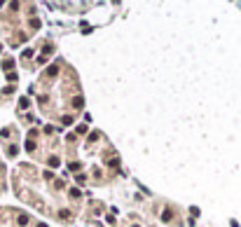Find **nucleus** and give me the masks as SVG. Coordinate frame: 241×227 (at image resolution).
Wrapping results in <instances>:
<instances>
[{"label":"nucleus","instance_id":"1","mask_svg":"<svg viewBox=\"0 0 241 227\" xmlns=\"http://www.w3.org/2000/svg\"><path fill=\"white\" fill-rule=\"evenodd\" d=\"M82 106H84V101H82V96H75V98H73V108H77V110H80Z\"/></svg>","mask_w":241,"mask_h":227},{"label":"nucleus","instance_id":"2","mask_svg":"<svg viewBox=\"0 0 241 227\" xmlns=\"http://www.w3.org/2000/svg\"><path fill=\"white\" fill-rule=\"evenodd\" d=\"M47 164H49L51 169H56V166H59V157H49V159H47Z\"/></svg>","mask_w":241,"mask_h":227},{"label":"nucleus","instance_id":"3","mask_svg":"<svg viewBox=\"0 0 241 227\" xmlns=\"http://www.w3.org/2000/svg\"><path fill=\"white\" fill-rule=\"evenodd\" d=\"M56 73H59V66H49V68H47V75H49V77L56 75Z\"/></svg>","mask_w":241,"mask_h":227},{"label":"nucleus","instance_id":"4","mask_svg":"<svg viewBox=\"0 0 241 227\" xmlns=\"http://www.w3.org/2000/svg\"><path fill=\"white\" fill-rule=\"evenodd\" d=\"M162 218H164V220H171V218H173V213H171V211H169V208H166V211L162 213Z\"/></svg>","mask_w":241,"mask_h":227},{"label":"nucleus","instance_id":"5","mask_svg":"<svg viewBox=\"0 0 241 227\" xmlns=\"http://www.w3.org/2000/svg\"><path fill=\"white\" fill-rule=\"evenodd\" d=\"M26 150H28V152H33V150H35V143L28 141V143H26Z\"/></svg>","mask_w":241,"mask_h":227},{"label":"nucleus","instance_id":"6","mask_svg":"<svg viewBox=\"0 0 241 227\" xmlns=\"http://www.w3.org/2000/svg\"><path fill=\"white\" fill-rule=\"evenodd\" d=\"M38 227H47V225H38Z\"/></svg>","mask_w":241,"mask_h":227}]
</instances>
